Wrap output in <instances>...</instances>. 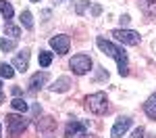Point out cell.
Listing matches in <instances>:
<instances>
[{"label": "cell", "mask_w": 156, "mask_h": 138, "mask_svg": "<svg viewBox=\"0 0 156 138\" xmlns=\"http://www.w3.org/2000/svg\"><path fill=\"white\" fill-rule=\"evenodd\" d=\"M144 111H146V115H148V117L156 119V92L144 103Z\"/></svg>", "instance_id": "cell-12"}, {"label": "cell", "mask_w": 156, "mask_h": 138, "mask_svg": "<svg viewBox=\"0 0 156 138\" xmlns=\"http://www.w3.org/2000/svg\"><path fill=\"white\" fill-rule=\"evenodd\" d=\"M11 105H12V109H15V111H21V113H25L27 109H29V105H27L23 99H19V96H15V99L11 100Z\"/></svg>", "instance_id": "cell-16"}, {"label": "cell", "mask_w": 156, "mask_h": 138, "mask_svg": "<svg viewBox=\"0 0 156 138\" xmlns=\"http://www.w3.org/2000/svg\"><path fill=\"white\" fill-rule=\"evenodd\" d=\"M77 138H92V136H87V134H83V136H77Z\"/></svg>", "instance_id": "cell-27"}, {"label": "cell", "mask_w": 156, "mask_h": 138, "mask_svg": "<svg viewBox=\"0 0 156 138\" xmlns=\"http://www.w3.org/2000/svg\"><path fill=\"white\" fill-rule=\"evenodd\" d=\"M31 2H40V0H31Z\"/></svg>", "instance_id": "cell-30"}, {"label": "cell", "mask_w": 156, "mask_h": 138, "mask_svg": "<svg viewBox=\"0 0 156 138\" xmlns=\"http://www.w3.org/2000/svg\"><path fill=\"white\" fill-rule=\"evenodd\" d=\"M69 67L73 69L75 75H85L92 69V59L87 54H75L71 61H69Z\"/></svg>", "instance_id": "cell-4"}, {"label": "cell", "mask_w": 156, "mask_h": 138, "mask_svg": "<svg viewBox=\"0 0 156 138\" xmlns=\"http://www.w3.org/2000/svg\"><path fill=\"white\" fill-rule=\"evenodd\" d=\"M0 48L4 50V52H11V50L17 48V40H6V38H2V40H0Z\"/></svg>", "instance_id": "cell-18"}, {"label": "cell", "mask_w": 156, "mask_h": 138, "mask_svg": "<svg viewBox=\"0 0 156 138\" xmlns=\"http://www.w3.org/2000/svg\"><path fill=\"white\" fill-rule=\"evenodd\" d=\"M121 25H129V21H131V17H129V15H121Z\"/></svg>", "instance_id": "cell-23"}, {"label": "cell", "mask_w": 156, "mask_h": 138, "mask_svg": "<svg viewBox=\"0 0 156 138\" xmlns=\"http://www.w3.org/2000/svg\"><path fill=\"white\" fill-rule=\"evenodd\" d=\"M46 80H48V73H46V71H37V73L29 80V92H31V94H36L37 90L44 86V82H46Z\"/></svg>", "instance_id": "cell-10"}, {"label": "cell", "mask_w": 156, "mask_h": 138, "mask_svg": "<svg viewBox=\"0 0 156 138\" xmlns=\"http://www.w3.org/2000/svg\"><path fill=\"white\" fill-rule=\"evenodd\" d=\"M87 4H90V0H81V2L77 4V13L81 15V13H83V9H85V6H87Z\"/></svg>", "instance_id": "cell-22"}, {"label": "cell", "mask_w": 156, "mask_h": 138, "mask_svg": "<svg viewBox=\"0 0 156 138\" xmlns=\"http://www.w3.org/2000/svg\"><path fill=\"white\" fill-rule=\"evenodd\" d=\"M140 9L148 17H156V0H140Z\"/></svg>", "instance_id": "cell-13"}, {"label": "cell", "mask_w": 156, "mask_h": 138, "mask_svg": "<svg viewBox=\"0 0 156 138\" xmlns=\"http://www.w3.org/2000/svg\"><path fill=\"white\" fill-rule=\"evenodd\" d=\"M85 107L87 111L94 113V115H104L108 111V99L104 92H94L85 99Z\"/></svg>", "instance_id": "cell-2"}, {"label": "cell", "mask_w": 156, "mask_h": 138, "mask_svg": "<svg viewBox=\"0 0 156 138\" xmlns=\"http://www.w3.org/2000/svg\"><path fill=\"white\" fill-rule=\"evenodd\" d=\"M100 13H102V6L100 4H94L92 6V15H100Z\"/></svg>", "instance_id": "cell-24"}, {"label": "cell", "mask_w": 156, "mask_h": 138, "mask_svg": "<svg viewBox=\"0 0 156 138\" xmlns=\"http://www.w3.org/2000/svg\"><path fill=\"white\" fill-rule=\"evenodd\" d=\"M4 32H6L9 36H12V40H17V38L21 36V29H19V27H15V25H11V23L4 27Z\"/></svg>", "instance_id": "cell-20"}, {"label": "cell", "mask_w": 156, "mask_h": 138, "mask_svg": "<svg viewBox=\"0 0 156 138\" xmlns=\"http://www.w3.org/2000/svg\"><path fill=\"white\" fill-rule=\"evenodd\" d=\"M87 134V121H77V119H73L67 124L65 128V138H77V136H83Z\"/></svg>", "instance_id": "cell-6"}, {"label": "cell", "mask_w": 156, "mask_h": 138, "mask_svg": "<svg viewBox=\"0 0 156 138\" xmlns=\"http://www.w3.org/2000/svg\"><path fill=\"white\" fill-rule=\"evenodd\" d=\"M12 75H15V67H12V65H9V63H0V77L11 80Z\"/></svg>", "instance_id": "cell-15"}, {"label": "cell", "mask_w": 156, "mask_h": 138, "mask_svg": "<svg viewBox=\"0 0 156 138\" xmlns=\"http://www.w3.org/2000/svg\"><path fill=\"white\" fill-rule=\"evenodd\" d=\"M110 36H115L119 42L129 44V46H137V44H140V40H142L137 32H133V29H123V27H121V29H112V32H110Z\"/></svg>", "instance_id": "cell-5"}, {"label": "cell", "mask_w": 156, "mask_h": 138, "mask_svg": "<svg viewBox=\"0 0 156 138\" xmlns=\"http://www.w3.org/2000/svg\"><path fill=\"white\" fill-rule=\"evenodd\" d=\"M96 44H98V48L102 50L104 54L112 57V59L117 61V65H119V73H121V75H127V73H129V61H127L125 50L119 48V46H115L112 42H108L106 38H102V36L96 38Z\"/></svg>", "instance_id": "cell-1"}, {"label": "cell", "mask_w": 156, "mask_h": 138, "mask_svg": "<svg viewBox=\"0 0 156 138\" xmlns=\"http://www.w3.org/2000/svg\"><path fill=\"white\" fill-rule=\"evenodd\" d=\"M0 13H2V17L12 19V15H15V11H12V4H11V2H6V0H0Z\"/></svg>", "instance_id": "cell-14"}, {"label": "cell", "mask_w": 156, "mask_h": 138, "mask_svg": "<svg viewBox=\"0 0 156 138\" xmlns=\"http://www.w3.org/2000/svg\"><path fill=\"white\" fill-rule=\"evenodd\" d=\"M12 67L17 69V71H27V67H29V50L27 48H23L15 59H12Z\"/></svg>", "instance_id": "cell-9"}, {"label": "cell", "mask_w": 156, "mask_h": 138, "mask_svg": "<svg viewBox=\"0 0 156 138\" xmlns=\"http://www.w3.org/2000/svg\"><path fill=\"white\" fill-rule=\"evenodd\" d=\"M4 100V94H2V82H0V103Z\"/></svg>", "instance_id": "cell-26"}, {"label": "cell", "mask_w": 156, "mask_h": 138, "mask_svg": "<svg viewBox=\"0 0 156 138\" xmlns=\"http://www.w3.org/2000/svg\"><path fill=\"white\" fill-rule=\"evenodd\" d=\"M131 128V117H125V115H121L117 117V121L112 125V130H110V138H121L125 136V132Z\"/></svg>", "instance_id": "cell-7"}, {"label": "cell", "mask_w": 156, "mask_h": 138, "mask_svg": "<svg viewBox=\"0 0 156 138\" xmlns=\"http://www.w3.org/2000/svg\"><path fill=\"white\" fill-rule=\"evenodd\" d=\"M52 57H54V54H52L50 50H42V52H40V65H42V67H48L50 63H52Z\"/></svg>", "instance_id": "cell-19"}, {"label": "cell", "mask_w": 156, "mask_h": 138, "mask_svg": "<svg viewBox=\"0 0 156 138\" xmlns=\"http://www.w3.org/2000/svg\"><path fill=\"white\" fill-rule=\"evenodd\" d=\"M50 46L56 50L58 54H67V52H69V46H71V38L65 36V34L54 36V38H50Z\"/></svg>", "instance_id": "cell-8"}, {"label": "cell", "mask_w": 156, "mask_h": 138, "mask_svg": "<svg viewBox=\"0 0 156 138\" xmlns=\"http://www.w3.org/2000/svg\"><path fill=\"white\" fill-rule=\"evenodd\" d=\"M56 2H67V0H56Z\"/></svg>", "instance_id": "cell-28"}, {"label": "cell", "mask_w": 156, "mask_h": 138, "mask_svg": "<svg viewBox=\"0 0 156 138\" xmlns=\"http://www.w3.org/2000/svg\"><path fill=\"white\" fill-rule=\"evenodd\" d=\"M12 94H15V96H19V94H21V88L15 86V88H12Z\"/></svg>", "instance_id": "cell-25"}, {"label": "cell", "mask_w": 156, "mask_h": 138, "mask_svg": "<svg viewBox=\"0 0 156 138\" xmlns=\"http://www.w3.org/2000/svg\"><path fill=\"white\" fill-rule=\"evenodd\" d=\"M21 23H23L25 29H34V17L29 11H23L21 13Z\"/></svg>", "instance_id": "cell-17"}, {"label": "cell", "mask_w": 156, "mask_h": 138, "mask_svg": "<svg viewBox=\"0 0 156 138\" xmlns=\"http://www.w3.org/2000/svg\"><path fill=\"white\" fill-rule=\"evenodd\" d=\"M69 88H71V80L65 75V77H58V80L50 86V90H52V92H67Z\"/></svg>", "instance_id": "cell-11"}, {"label": "cell", "mask_w": 156, "mask_h": 138, "mask_svg": "<svg viewBox=\"0 0 156 138\" xmlns=\"http://www.w3.org/2000/svg\"><path fill=\"white\" fill-rule=\"evenodd\" d=\"M0 136H2V128H0Z\"/></svg>", "instance_id": "cell-29"}, {"label": "cell", "mask_w": 156, "mask_h": 138, "mask_svg": "<svg viewBox=\"0 0 156 138\" xmlns=\"http://www.w3.org/2000/svg\"><path fill=\"white\" fill-rule=\"evenodd\" d=\"M27 119H25L23 115H15V113H11V115H6V130H9V134H11V138L19 136L21 132H23L25 128H27Z\"/></svg>", "instance_id": "cell-3"}, {"label": "cell", "mask_w": 156, "mask_h": 138, "mask_svg": "<svg viewBox=\"0 0 156 138\" xmlns=\"http://www.w3.org/2000/svg\"><path fill=\"white\" fill-rule=\"evenodd\" d=\"M129 138H144V128H135Z\"/></svg>", "instance_id": "cell-21"}]
</instances>
